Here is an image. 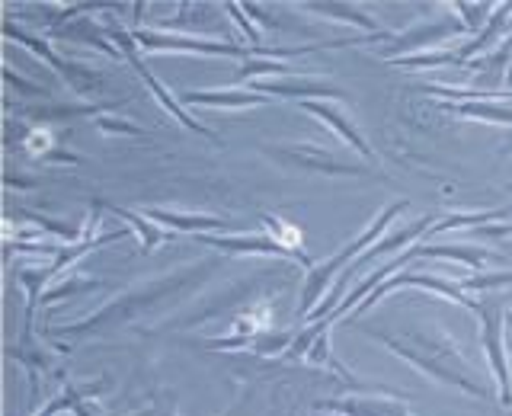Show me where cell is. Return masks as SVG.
<instances>
[{
	"mask_svg": "<svg viewBox=\"0 0 512 416\" xmlns=\"http://www.w3.org/2000/svg\"><path fill=\"white\" fill-rule=\"evenodd\" d=\"M464 26L461 20H436V23H420V26H410L404 32H394L388 39V45L378 48V55L384 61H397V58H410V55H420V48H429V45H442L448 39L461 36Z\"/></svg>",
	"mask_w": 512,
	"mask_h": 416,
	"instance_id": "9",
	"label": "cell"
},
{
	"mask_svg": "<svg viewBox=\"0 0 512 416\" xmlns=\"http://www.w3.org/2000/svg\"><path fill=\"white\" fill-rule=\"evenodd\" d=\"M103 103H80V106H39V109H26V116H36V119H90V116H106Z\"/></svg>",
	"mask_w": 512,
	"mask_h": 416,
	"instance_id": "21",
	"label": "cell"
},
{
	"mask_svg": "<svg viewBox=\"0 0 512 416\" xmlns=\"http://www.w3.org/2000/svg\"><path fill=\"white\" fill-rule=\"evenodd\" d=\"M266 157L279 160V164H292L298 170H308V173H324V176H375V170L368 164H356V160H346V157H336L324 148H314V144H288V148H263Z\"/></svg>",
	"mask_w": 512,
	"mask_h": 416,
	"instance_id": "7",
	"label": "cell"
},
{
	"mask_svg": "<svg viewBox=\"0 0 512 416\" xmlns=\"http://www.w3.org/2000/svg\"><path fill=\"white\" fill-rule=\"evenodd\" d=\"M365 336H372L375 343H381L388 352H394L397 359H404L413 365L416 372H423L426 378L445 384V388L461 391L474 400H490V384L484 375L461 356L455 340L442 330L432 327H413V330H375V327H362Z\"/></svg>",
	"mask_w": 512,
	"mask_h": 416,
	"instance_id": "1",
	"label": "cell"
},
{
	"mask_svg": "<svg viewBox=\"0 0 512 416\" xmlns=\"http://www.w3.org/2000/svg\"><path fill=\"white\" fill-rule=\"evenodd\" d=\"M180 100L186 106H205V109H253V106H266L269 96L253 93V90H186Z\"/></svg>",
	"mask_w": 512,
	"mask_h": 416,
	"instance_id": "14",
	"label": "cell"
},
{
	"mask_svg": "<svg viewBox=\"0 0 512 416\" xmlns=\"http://www.w3.org/2000/svg\"><path fill=\"white\" fill-rule=\"evenodd\" d=\"M298 106H301L304 112H311V116H314V119H320L327 128H333V132L343 138L346 148L359 151L365 160H372V164L378 160V154L372 151V144H368V138L359 132V125L352 122V119H349L346 112H343L340 106H336V103H330V100H311V103H298Z\"/></svg>",
	"mask_w": 512,
	"mask_h": 416,
	"instance_id": "11",
	"label": "cell"
},
{
	"mask_svg": "<svg viewBox=\"0 0 512 416\" xmlns=\"http://www.w3.org/2000/svg\"><path fill=\"white\" fill-rule=\"evenodd\" d=\"M128 64H132V68L138 71V77L144 80V87H148L151 93H154V100L160 103V106H164L167 112H170V116L176 119V122H183L186 128H189V132H196V135H205V138H212V141H221L215 132H212V128H208V125H202V122H196V119H192L189 116V112L183 109V103L180 100H176V96L164 87V84H160V80L148 71V64H144L141 61V55L138 52H132V55H128Z\"/></svg>",
	"mask_w": 512,
	"mask_h": 416,
	"instance_id": "12",
	"label": "cell"
},
{
	"mask_svg": "<svg viewBox=\"0 0 512 416\" xmlns=\"http://www.w3.org/2000/svg\"><path fill=\"white\" fill-rule=\"evenodd\" d=\"M23 218L32 221V224H39L42 231L55 234V237L64 240L68 247H71V244H80V240H84V231H87V224H61V221L45 218V215H39V212H23Z\"/></svg>",
	"mask_w": 512,
	"mask_h": 416,
	"instance_id": "24",
	"label": "cell"
},
{
	"mask_svg": "<svg viewBox=\"0 0 512 416\" xmlns=\"http://www.w3.org/2000/svg\"><path fill=\"white\" fill-rule=\"evenodd\" d=\"M96 288H103V282H93V279H84V276H71L64 285H58V288H48L45 292V304H52V301H58V298H71V295H87V292H96Z\"/></svg>",
	"mask_w": 512,
	"mask_h": 416,
	"instance_id": "28",
	"label": "cell"
},
{
	"mask_svg": "<svg viewBox=\"0 0 512 416\" xmlns=\"http://www.w3.org/2000/svg\"><path fill=\"white\" fill-rule=\"evenodd\" d=\"M448 10L461 13V16H458L461 26H464V29H471V32H477V36H480L496 7H493V4H448Z\"/></svg>",
	"mask_w": 512,
	"mask_h": 416,
	"instance_id": "27",
	"label": "cell"
},
{
	"mask_svg": "<svg viewBox=\"0 0 512 416\" xmlns=\"http://www.w3.org/2000/svg\"><path fill=\"white\" fill-rule=\"evenodd\" d=\"M480 343H484V356L496 381V400L500 407H512V372L506 362V308L500 295L480 298Z\"/></svg>",
	"mask_w": 512,
	"mask_h": 416,
	"instance_id": "4",
	"label": "cell"
},
{
	"mask_svg": "<svg viewBox=\"0 0 512 416\" xmlns=\"http://www.w3.org/2000/svg\"><path fill=\"white\" fill-rule=\"evenodd\" d=\"M199 244L215 247L221 253H237V256H272V260H292L304 269H314L317 263H311L308 253H295L282 247L279 240H272L269 234H202L196 237Z\"/></svg>",
	"mask_w": 512,
	"mask_h": 416,
	"instance_id": "8",
	"label": "cell"
},
{
	"mask_svg": "<svg viewBox=\"0 0 512 416\" xmlns=\"http://www.w3.org/2000/svg\"><path fill=\"white\" fill-rule=\"evenodd\" d=\"M205 276L202 266H192V269H176L170 276L157 279V282H148L141 288H132V292H125L119 298H112L106 308L93 311L87 320H80L74 327H61L58 333L61 336H74V340H87V336L100 333L103 327H116V324H128V320H135L138 314L151 311L157 301L164 298H173L180 292H189V288H196Z\"/></svg>",
	"mask_w": 512,
	"mask_h": 416,
	"instance_id": "2",
	"label": "cell"
},
{
	"mask_svg": "<svg viewBox=\"0 0 512 416\" xmlns=\"http://www.w3.org/2000/svg\"><path fill=\"white\" fill-rule=\"evenodd\" d=\"M7 84H10V87H20L23 93H32V96H42V93H45L42 87L29 84V80H23V77H16V71H13V68H7Z\"/></svg>",
	"mask_w": 512,
	"mask_h": 416,
	"instance_id": "31",
	"label": "cell"
},
{
	"mask_svg": "<svg viewBox=\"0 0 512 416\" xmlns=\"http://www.w3.org/2000/svg\"><path fill=\"white\" fill-rule=\"evenodd\" d=\"M263 228L272 240H279L282 247L295 250V253H304V234L295 228L292 221L285 218H276V215H263Z\"/></svg>",
	"mask_w": 512,
	"mask_h": 416,
	"instance_id": "23",
	"label": "cell"
},
{
	"mask_svg": "<svg viewBox=\"0 0 512 416\" xmlns=\"http://www.w3.org/2000/svg\"><path fill=\"white\" fill-rule=\"evenodd\" d=\"M292 77L295 74V64L288 61H269V58H250L237 68V80H250V84H256L260 77Z\"/></svg>",
	"mask_w": 512,
	"mask_h": 416,
	"instance_id": "22",
	"label": "cell"
},
{
	"mask_svg": "<svg viewBox=\"0 0 512 416\" xmlns=\"http://www.w3.org/2000/svg\"><path fill=\"white\" fill-rule=\"evenodd\" d=\"M301 10H308V13H324L327 20L352 23V26L365 29L368 36H378V32H381V26H378L362 7H356V4H343V0H336V4H301Z\"/></svg>",
	"mask_w": 512,
	"mask_h": 416,
	"instance_id": "18",
	"label": "cell"
},
{
	"mask_svg": "<svg viewBox=\"0 0 512 416\" xmlns=\"http://www.w3.org/2000/svg\"><path fill=\"white\" fill-rule=\"evenodd\" d=\"M100 208H106V212L119 215L122 221L132 224V231L138 234V244H141V253H151L157 244H164V234H160V228L154 221H148L144 215L132 212V208H122V205H112V202H100Z\"/></svg>",
	"mask_w": 512,
	"mask_h": 416,
	"instance_id": "19",
	"label": "cell"
},
{
	"mask_svg": "<svg viewBox=\"0 0 512 416\" xmlns=\"http://www.w3.org/2000/svg\"><path fill=\"white\" fill-rule=\"evenodd\" d=\"M103 394V384H64V391L55 397V400H48V404L36 413V416H58V413H74L77 404H84V400H93V397H100Z\"/></svg>",
	"mask_w": 512,
	"mask_h": 416,
	"instance_id": "20",
	"label": "cell"
},
{
	"mask_svg": "<svg viewBox=\"0 0 512 416\" xmlns=\"http://www.w3.org/2000/svg\"><path fill=\"white\" fill-rule=\"evenodd\" d=\"M138 52H183V55H205V58H256V48L237 45L231 39H199V36H176V32L157 29H135Z\"/></svg>",
	"mask_w": 512,
	"mask_h": 416,
	"instance_id": "5",
	"label": "cell"
},
{
	"mask_svg": "<svg viewBox=\"0 0 512 416\" xmlns=\"http://www.w3.org/2000/svg\"><path fill=\"white\" fill-rule=\"evenodd\" d=\"M317 407L336 416H413L404 404L384 397H343V400H324Z\"/></svg>",
	"mask_w": 512,
	"mask_h": 416,
	"instance_id": "15",
	"label": "cell"
},
{
	"mask_svg": "<svg viewBox=\"0 0 512 416\" xmlns=\"http://www.w3.org/2000/svg\"><path fill=\"white\" fill-rule=\"evenodd\" d=\"M445 112L461 119H477V122H493V125H506L512 128V106L496 103V100H471V103H445Z\"/></svg>",
	"mask_w": 512,
	"mask_h": 416,
	"instance_id": "17",
	"label": "cell"
},
{
	"mask_svg": "<svg viewBox=\"0 0 512 416\" xmlns=\"http://www.w3.org/2000/svg\"><path fill=\"white\" fill-rule=\"evenodd\" d=\"M509 215H512V205H509Z\"/></svg>",
	"mask_w": 512,
	"mask_h": 416,
	"instance_id": "33",
	"label": "cell"
},
{
	"mask_svg": "<svg viewBox=\"0 0 512 416\" xmlns=\"http://www.w3.org/2000/svg\"><path fill=\"white\" fill-rule=\"evenodd\" d=\"M420 256H436V260L464 266V269H471L474 276L480 269H487L490 263H500V266L509 263L503 253L487 250V247H474V244H436V247H423L420 244Z\"/></svg>",
	"mask_w": 512,
	"mask_h": 416,
	"instance_id": "13",
	"label": "cell"
},
{
	"mask_svg": "<svg viewBox=\"0 0 512 416\" xmlns=\"http://www.w3.org/2000/svg\"><path fill=\"white\" fill-rule=\"evenodd\" d=\"M93 128H96V132H103V135H132V138L148 135V128H141V125L128 122V119H119V116H100V119H93Z\"/></svg>",
	"mask_w": 512,
	"mask_h": 416,
	"instance_id": "30",
	"label": "cell"
},
{
	"mask_svg": "<svg viewBox=\"0 0 512 416\" xmlns=\"http://www.w3.org/2000/svg\"><path fill=\"white\" fill-rule=\"evenodd\" d=\"M23 144H26V154H29V157H36L39 164H42V160H45L48 154H52V151L61 148L58 138H55V132H52V128H45V125H39V128H26Z\"/></svg>",
	"mask_w": 512,
	"mask_h": 416,
	"instance_id": "25",
	"label": "cell"
},
{
	"mask_svg": "<svg viewBox=\"0 0 512 416\" xmlns=\"http://www.w3.org/2000/svg\"><path fill=\"white\" fill-rule=\"evenodd\" d=\"M144 218L154 221V224H164L170 231H186V234H224L228 231V221L212 218V215H183V212H170V208H144Z\"/></svg>",
	"mask_w": 512,
	"mask_h": 416,
	"instance_id": "16",
	"label": "cell"
},
{
	"mask_svg": "<svg viewBox=\"0 0 512 416\" xmlns=\"http://www.w3.org/2000/svg\"><path fill=\"white\" fill-rule=\"evenodd\" d=\"M253 93L263 96H285V100H298V103H311V100H343V87L327 84V80L317 77H269V80H256L250 84Z\"/></svg>",
	"mask_w": 512,
	"mask_h": 416,
	"instance_id": "10",
	"label": "cell"
},
{
	"mask_svg": "<svg viewBox=\"0 0 512 416\" xmlns=\"http://www.w3.org/2000/svg\"><path fill=\"white\" fill-rule=\"evenodd\" d=\"M407 212V202H391L388 208H381V212L375 215V221L368 224V228L356 237V240H349V244L336 253V256H330V260H324V263H317L311 272H308V279H304V288H301V308H298V314L301 317H308L317 304H320V298L327 295V288L333 285V276L340 272L343 266H352L359 260V256L365 253V250H372L378 240H384V231L391 228V224Z\"/></svg>",
	"mask_w": 512,
	"mask_h": 416,
	"instance_id": "3",
	"label": "cell"
},
{
	"mask_svg": "<svg viewBox=\"0 0 512 416\" xmlns=\"http://www.w3.org/2000/svg\"><path fill=\"white\" fill-rule=\"evenodd\" d=\"M503 154H512V128H509V138H506V144H503Z\"/></svg>",
	"mask_w": 512,
	"mask_h": 416,
	"instance_id": "32",
	"label": "cell"
},
{
	"mask_svg": "<svg viewBox=\"0 0 512 416\" xmlns=\"http://www.w3.org/2000/svg\"><path fill=\"white\" fill-rule=\"evenodd\" d=\"M394 68H404V71H420V68H452L458 64L455 52H420V55H410V58H397L391 61Z\"/></svg>",
	"mask_w": 512,
	"mask_h": 416,
	"instance_id": "26",
	"label": "cell"
},
{
	"mask_svg": "<svg viewBox=\"0 0 512 416\" xmlns=\"http://www.w3.org/2000/svg\"><path fill=\"white\" fill-rule=\"evenodd\" d=\"M4 36L7 39H16L20 45H26L32 55L42 58L45 64H52L55 74L64 80V87H71L77 96H87L93 90H100L106 84V77L103 74H96L93 68H87V64H77L71 58H61L55 48H48V42H42L39 36H32V32H23V29H16L13 20H4Z\"/></svg>",
	"mask_w": 512,
	"mask_h": 416,
	"instance_id": "6",
	"label": "cell"
},
{
	"mask_svg": "<svg viewBox=\"0 0 512 416\" xmlns=\"http://www.w3.org/2000/svg\"><path fill=\"white\" fill-rule=\"evenodd\" d=\"M221 10L231 16V20L244 29V36H247V42H250V48H260V42H263V32H260V26H256L253 20H250V13L244 10V4H221Z\"/></svg>",
	"mask_w": 512,
	"mask_h": 416,
	"instance_id": "29",
	"label": "cell"
}]
</instances>
